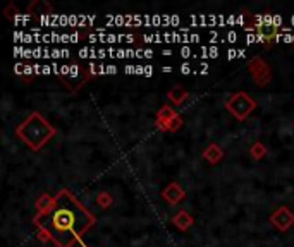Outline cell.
Returning <instances> with one entry per match:
<instances>
[{
  "instance_id": "obj_10",
  "label": "cell",
  "mask_w": 294,
  "mask_h": 247,
  "mask_svg": "<svg viewBox=\"0 0 294 247\" xmlns=\"http://www.w3.org/2000/svg\"><path fill=\"white\" fill-rule=\"evenodd\" d=\"M172 223H174V227H177L181 232H186V230H190V227L195 223V220L186 210H181L179 213H176L172 217Z\"/></svg>"
},
{
  "instance_id": "obj_14",
  "label": "cell",
  "mask_w": 294,
  "mask_h": 247,
  "mask_svg": "<svg viewBox=\"0 0 294 247\" xmlns=\"http://www.w3.org/2000/svg\"><path fill=\"white\" fill-rule=\"evenodd\" d=\"M52 204H54V197L48 196V194H43V196L36 201V211L38 213H47L52 208Z\"/></svg>"
},
{
  "instance_id": "obj_31",
  "label": "cell",
  "mask_w": 294,
  "mask_h": 247,
  "mask_svg": "<svg viewBox=\"0 0 294 247\" xmlns=\"http://www.w3.org/2000/svg\"><path fill=\"white\" fill-rule=\"evenodd\" d=\"M162 72H172V67H170V65H165V67H162Z\"/></svg>"
},
{
  "instance_id": "obj_7",
  "label": "cell",
  "mask_w": 294,
  "mask_h": 247,
  "mask_svg": "<svg viewBox=\"0 0 294 247\" xmlns=\"http://www.w3.org/2000/svg\"><path fill=\"white\" fill-rule=\"evenodd\" d=\"M54 12V7L50 5L48 2H45V0H34V2H31L30 5H28V16L31 17H36V19H40V17H45V16H52Z\"/></svg>"
},
{
  "instance_id": "obj_19",
  "label": "cell",
  "mask_w": 294,
  "mask_h": 247,
  "mask_svg": "<svg viewBox=\"0 0 294 247\" xmlns=\"http://www.w3.org/2000/svg\"><path fill=\"white\" fill-rule=\"evenodd\" d=\"M179 71H181V74L188 76V74H191V72H193V65H191L190 62H184V64L179 67Z\"/></svg>"
},
{
  "instance_id": "obj_4",
  "label": "cell",
  "mask_w": 294,
  "mask_h": 247,
  "mask_svg": "<svg viewBox=\"0 0 294 247\" xmlns=\"http://www.w3.org/2000/svg\"><path fill=\"white\" fill-rule=\"evenodd\" d=\"M248 71H250L251 78H253V81H255V84L260 86V88H265V86L272 81L270 67H268V64L261 57L251 58L250 64H248Z\"/></svg>"
},
{
  "instance_id": "obj_23",
  "label": "cell",
  "mask_w": 294,
  "mask_h": 247,
  "mask_svg": "<svg viewBox=\"0 0 294 247\" xmlns=\"http://www.w3.org/2000/svg\"><path fill=\"white\" fill-rule=\"evenodd\" d=\"M219 54H220V50H219L217 47H210V48H208V58L219 57Z\"/></svg>"
},
{
  "instance_id": "obj_15",
  "label": "cell",
  "mask_w": 294,
  "mask_h": 247,
  "mask_svg": "<svg viewBox=\"0 0 294 247\" xmlns=\"http://www.w3.org/2000/svg\"><path fill=\"white\" fill-rule=\"evenodd\" d=\"M97 203H98V206L103 208V210H105V208H108V206L112 204V196H110L108 192H105V191H103V192H100V194L97 196Z\"/></svg>"
},
{
  "instance_id": "obj_6",
  "label": "cell",
  "mask_w": 294,
  "mask_h": 247,
  "mask_svg": "<svg viewBox=\"0 0 294 247\" xmlns=\"http://www.w3.org/2000/svg\"><path fill=\"white\" fill-rule=\"evenodd\" d=\"M162 197L170 206H176V204H179L181 201L186 197V192H184V189L177 182H170L169 186L162 191Z\"/></svg>"
},
{
  "instance_id": "obj_21",
  "label": "cell",
  "mask_w": 294,
  "mask_h": 247,
  "mask_svg": "<svg viewBox=\"0 0 294 247\" xmlns=\"http://www.w3.org/2000/svg\"><path fill=\"white\" fill-rule=\"evenodd\" d=\"M179 55H181L183 58H190L191 55H195V54H193V50H191L190 47H183V48L179 50Z\"/></svg>"
},
{
  "instance_id": "obj_25",
  "label": "cell",
  "mask_w": 294,
  "mask_h": 247,
  "mask_svg": "<svg viewBox=\"0 0 294 247\" xmlns=\"http://www.w3.org/2000/svg\"><path fill=\"white\" fill-rule=\"evenodd\" d=\"M54 72V67H50V65H41V74H52Z\"/></svg>"
},
{
  "instance_id": "obj_16",
  "label": "cell",
  "mask_w": 294,
  "mask_h": 247,
  "mask_svg": "<svg viewBox=\"0 0 294 247\" xmlns=\"http://www.w3.org/2000/svg\"><path fill=\"white\" fill-rule=\"evenodd\" d=\"M181 127H183V119H181V115L177 113V115L170 120L169 127H167V132H176V131H179Z\"/></svg>"
},
{
  "instance_id": "obj_32",
  "label": "cell",
  "mask_w": 294,
  "mask_h": 247,
  "mask_svg": "<svg viewBox=\"0 0 294 247\" xmlns=\"http://www.w3.org/2000/svg\"><path fill=\"white\" fill-rule=\"evenodd\" d=\"M170 54H172V52H170V50H163V55H165V57H169Z\"/></svg>"
},
{
  "instance_id": "obj_27",
  "label": "cell",
  "mask_w": 294,
  "mask_h": 247,
  "mask_svg": "<svg viewBox=\"0 0 294 247\" xmlns=\"http://www.w3.org/2000/svg\"><path fill=\"white\" fill-rule=\"evenodd\" d=\"M199 74H206V72H208V64H205V62H201V64H199Z\"/></svg>"
},
{
  "instance_id": "obj_11",
  "label": "cell",
  "mask_w": 294,
  "mask_h": 247,
  "mask_svg": "<svg viewBox=\"0 0 294 247\" xmlns=\"http://www.w3.org/2000/svg\"><path fill=\"white\" fill-rule=\"evenodd\" d=\"M255 31H257L258 36L263 38L265 43H268L270 40H275L279 36V27L275 26H268V24H255Z\"/></svg>"
},
{
  "instance_id": "obj_29",
  "label": "cell",
  "mask_w": 294,
  "mask_h": 247,
  "mask_svg": "<svg viewBox=\"0 0 294 247\" xmlns=\"http://www.w3.org/2000/svg\"><path fill=\"white\" fill-rule=\"evenodd\" d=\"M143 57H145V58H152L153 57V50H150V48L143 50Z\"/></svg>"
},
{
  "instance_id": "obj_17",
  "label": "cell",
  "mask_w": 294,
  "mask_h": 247,
  "mask_svg": "<svg viewBox=\"0 0 294 247\" xmlns=\"http://www.w3.org/2000/svg\"><path fill=\"white\" fill-rule=\"evenodd\" d=\"M79 57H81V58H98V50H95V48L85 47V48H81V50H79Z\"/></svg>"
},
{
  "instance_id": "obj_28",
  "label": "cell",
  "mask_w": 294,
  "mask_h": 247,
  "mask_svg": "<svg viewBox=\"0 0 294 247\" xmlns=\"http://www.w3.org/2000/svg\"><path fill=\"white\" fill-rule=\"evenodd\" d=\"M145 76H146V78L153 76V67H152V65H145Z\"/></svg>"
},
{
  "instance_id": "obj_5",
  "label": "cell",
  "mask_w": 294,
  "mask_h": 247,
  "mask_svg": "<svg viewBox=\"0 0 294 247\" xmlns=\"http://www.w3.org/2000/svg\"><path fill=\"white\" fill-rule=\"evenodd\" d=\"M270 223L274 225L277 230L288 232L294 225V213L288 206H279L277 210L270 215Z\"/></svg>"
},
{
  "instance_id": "obj_3",
  "label": "cell",
  "mask_w": 294,
  "mask_h": 247,
  "mask_svg": "<svg viewBox=\"0 0 294 247\" xmlns=\"http://www.w3.org/2000/svg\"><path fill=\"white\" fill-rule=\"evenodd\" d=\"M224 107L229 110L230 115H234L237 120H244L253 113V110L257 109V102L251 98L248 93L237 91L230 93L224 102Z\"/></svg>"
},
{
  "instance_id": "obj_12",
  "label": "cell",
  "mask_w": 294,
  "mask_h": 247,
  "mask_svg": "<svg viewBox=\"0 0 294 247\" xmlns=\"http://www.w3.org/2000/svg\"><path fill=\"white\" fill-rule=\"evenodd\" d=\"M188 96L190 95H188V91L183 88V86H174V88L169 89V93H167V98H169L174 105H183V103L188 100Z\"/></svg>"
},
{
  "instance_id": "obj_20",
  "label": "cell",
  "mask_w": 294,
  "mask_h": 247,
  "mask_svg": "<svg viewBox=\"0 0 294 247\" xmlns=\"http://www.w3.org/2000/svg\"><path fill=\"white\" fill-rule=\"evenodd\" d=\"M246 43L253 45V43H260V38L257 33H246Z\"/></svg>"
},
{
  "instance_id": "obj_26",
  "label": "cell",
  "mask_w": 294,
  "mask_h": 247,
  "mask_svg": "<svg viewBox=\"0 0 294 247\" xmlns=\"http://www.w3.org/2000/svg\"><path fill=\"white\" fill-rule=\"evenodd\" d=\"M124 72L126 74H136V65H126Z\"/></svg>"
},
{
  "instance_id": "obj_2",
  "label": "cell",
  "mask_w": 294,
  "mask_h": 247,
  "mask_svg": "<svg viewBox=\"0 0 294 247\" xmlns=\"http://www.w3.org/2000/svg\"><path fill=\"white\" fill-rule=\"evenodd\" d=\"M55 134H57V129L48 122L40 112H33L16 129L17 137L33 151H40Z\"/></svg>"
},
{
  "instance_id": "obj_18",
  "label": "cell",
  "mask_w": 294,
  "mask_h": 247,
  "mask_svg": "<svg viewBox=\"0 0 294 247\" xmlns=\"http://www.w3.org/2000/svg\"><path fill=\"white\" fill-rule=\"evenodd\" d=\"M244 23H246V21H244L243 16H237V17L230 16V17H227V26H229V24H244Z\"/></svg>"
},
{
  "instance_id": "obj_13",
  "label": "cell",
  "mask_w": 294,
  "mask_h": 247,
  "mask_svg": "<svg viewBox=\"0 0 294 247\" xmlns=\"http://www.w3.org/2000/svg\"><path fill=\"white\" fill-rule=\"evenodd\" d=\"M250 155H251V158L258 162V160H261L265 155H267V148H265V144H261V141H257L251 144Z\"/></svg>"
},
{
  "instance_id": "obj_22",
  "label": "cell",
  "mask_w": 294,
  "mask_h": 247,
  "mask_svg": "<svg viewBox=\"0 0 294 247\" xmlns=\"http://www.w3.org/2000/svg\"><path fill=\"white\" fill-rule=\"evenodd\" d=\"M224 41H229V43H236V41H237V33H236V31H229V33L226 34V38H224Z\"/></svg>"
},
{
  "instance_id": "obj_24",
  "label": "cell",
  "mask_w": 294,
  "mask_h": 247,
  "mask_svg": "<svg viewBox=\"0 0 294 247\" xmlns=\"http://www.w3.org/2000/svg\"><path fill=\"white\" fill-rule=\"evenodd\" d=\"M24 67H26V64H16V67H14V72H16L17 76H23L24 74Z\"/></svg>"
},
{
  "instance_id": "obj_30",
  "label": "cell",
  "mask_w": 294,
  "mask_h": 247,
  "mask_svg": "<svg viewBox=\"0 0 294 247\" xmlns=\"http://www.w3.org/2000/svg\"><path fill=\"white\" fill-rule=\"evenodd\" d=\"M107 74H117V67L115 65H107Z\"/></svg>"
},
{
  "instance_id": "obj_9",
  "label": "cell",
  "mask_w": 294,
  "mask_h": 247,
  "mask_svg": "<svg viewBox=\"0 0 294 247\" xmlns=\"http://www.w3.org/2000/svg\"><path fill=\"white\" fill-rule=\"evenodd\" d=\"M203 158H205L206 162L210 163V165H217V163H219L220 160L224 158V149L220 148L219 144L212 142V144L206 146L205 151H203Z\"/></svg>"
},
{
  "instance_id": "obj_33",
  "label": "cell",
  "mask_w": 294,
  "mask_h": 247,
  "mask_svg": "<svg viewBox=\"0 0 294 247\" xmlns=\"http://www.w3.org/2000/svg\"><path fill=\"white\" fill-rule=\"evenodd\" d=\"M291 24H293V26H294V16L291 17Z\"/></svg>"
},
{
  "instance_id": "obj_1",
  "label": "cell",
  "mask_w": 294,
  "mask_h": 247,
  "mask_svg": "<svg viewBox=\"0 0 294 247\" xmlns=\"http://www.w3.org/2000/svg\"><path fill=\"white\" fill-rule=\"evenodd\" d=\"M34 225L40 228L38 239L50 241L57 247H72L85 232L95 225V217L79 203L74 194L61 191L47 213H36Z\"/></svg>"
},
{
  "instance_id": "obj_8",
  "label": "cell",
  "mask_w": 294,
  "mask_h": 247,
  "mask_svg": "<svg viewBox=\"0 0 294 247\" xmlns=\"http://www.w3.org/2000/svg\"><path fill=\"white\" fill-rule=\"evenodd\" d=\"M176 115H177V112L172 109V107L163 105L162 109L157 112V127H159L160 131H167V127H169L170 120H172Z\"/></svg>"
}]
</instances>
